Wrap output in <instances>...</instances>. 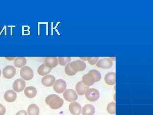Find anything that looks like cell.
Masks as SVG:
<instances>
[{"mask_svg": "<svg viewBox=\"0 0 153 115\" xmlns=\"http://www.w3.org/2000/svg\"><path fill=\"white\" fill-rule=\"evenodd\" d=\"M16 74V69L13 66L8 65L3 69V76L7 79H11Z\"/></svg>", "mask_w": 153, "mask_h": 115, "instance_id": "cell-8", "label": "cell"}, {"mask_svg": "<svg viewBox=\"0 0 153 115\" xmlns=\"http://www.w3.org/2000/svg\"><path fill=\"white\" fill-rule=\"evenodd\" d=\"M95 113V108L91 105H86L82 108V115H94Z\"/></svg>", "mask_w": 153, "mask_h": 115, "instance_id": "cell-18", "label": "cell"}, {"mask_svg": "<svg viewBox=\"0 0 153 115\" xmlns=\"http://www.w3.org/2000/svg\"><path fill=\"white\" fill-rule=\"evenodd\" d=\"M27 59L25 57H17L14 60V65L16 67L21 68L26 65Z\"/></svg>", "mask_w": 153, "mask_h": 115, "instance_id": "cell-20", "label": "cell"}, {"mask_svg": "<svg viewBox=\"0 0 153 115\" xmlns=\"http://www.w3.org/2000/svg\"><path fill=\"white\" fill-rule=\"evenodd\" d=\"M24 93L25 95L28 98H33L37 95V89L34 87H27L24 90Z\"/></svg>", "mask_w": 153, "mask_h": 115, "instance_id": "cell-15", "label": "cell"}, {"mask_svg": "<svg viewBox=\"0 0 153 115\" xmlns=\"http://www.w3.org/2000/svg\"></svg>", "mask_w": 153, "mask_h": 115, "instance_id": "cell-30", "label": "cell"}, {"mask_svg": "<svg viewBox=\"0 0 153 115\" xmlns=\"http://www.w3.org/2000/svg\"><path fill=\"white\" fill-rule=\"evenodd\" d=\"M16 93L13 90L7 91L4 95V98L7 102H13L16 100L17 99Z\"/></svg>", "mask_w": 153, "mask_h": 115, "instance_id": "cell-13", "label": "cell"}, {"mask_svg": "<svg viewBox=\"0 0 153 115\" xmlns=\"http://www.w3.org/2000/svg\"><path fill=\"white\" fill-rule=\"evenodd\" d=\"M58 63L61 66H64L68 64L71 61V58L70 57H58L57 58Z\"/></svg>", "mask_w": 153, "mask_h": 115, "instance_id": "cell-22", "label": "cell"}, {"mask_svg": "<svg viewBox=\"0 0 153 115\" xmlns=\"http://www.w3.org/2000/svg\"><path fill=\"white\" fill-rule=\"evenodd\" d=\"M6 110L5 108L2 105L0 104V115H4L5 114Z\"/></svg>", "mask_w": 153, "mask_h": 115, "instance_id": "cell-27", "label": "cell"}, {"mask_svg": "<svg viewBox=\"0 0 153 115\" xmlns=\"http://www.w3.org/2000/svg\"><path fill=\"white\" fill-rule=\"evenodd\" d=\"M55 81H56L55 77L51 75H49L43 78L42 79V84L44 86L50 87L54 85Z\"/></svg>", "mask_w": 153, "mask_h": 115, "instance_id": "cell-12", "label": "cell"}, {"mask_svg": "<svg viewBox=\"0 0 153 115\" xmlns=\"http://www.w3.org/2000/svg\"><path fill=\"white\" fill-rule=\"evenodd\" d=\"M45 102L53 110H57L60 108L63 105L64 103L63 99L55 94H52L48 96L45 99Z\"/></svg>", "mask_w": 153, "mask_h": 115, "instance_id": "cell-1", "label": "cell"}, {"mask_svg": "<svg viewBox=\"0 0 153 115\" xmlns=\"http://www.w3.org/2000/svg\"><path fill=\"white\" fill-rule=\"evenodd\" d=\"M65 72L66 74L69 75V76H73L76 73V72L73 71V69L70 67V63L66 64V66H65Z\"/></svg>", "mask_w": 153, "mask_h": 115, "instance_id": "cell-25", "label": "cell"}, {"mask_svg": "<svg viewBox=\"0 0 153 115\" xmlns=\"http://www.w3.org/2000/svg\"><path fill=\"white\" fill-rule=\"evenodd\" d=\"M113 65L112 60L110 58H104L99 60L96 63L97 67L102 69L110 68Z\"/></svg>", "mask_w": 153, "mask_h": 115, "instance_id": "cell-9", "label": "cell"}, {"mask_svg": "<svg viewBox=\"0 0 153 115\" xmlns=\"http://www.w3.org/2000/svg\"><path fill=\"white\" fill-rule=\"evenodd\" d=\"M66 88V83L65 81L59 79L55 81L53 85V89L55 92L58 93H62L65 91Z\"/></svg>", "mask_w": 153, "mask_h": 115, "instance_id": "cell-5", "label": "cell"}, {"mask_svg": "<svg viewBox=\"0 0 153 115\" xmlns=\"http://www.w3.org/2000/svg\"><path fill=\"white\" fill-rule=\"evenodd\" d=\"M20 75L22 78L25 80H31L34 77V72L29 66H24L20 70Z\"/></svg>", "mask_w": 153, "mask_h": 115, "instance_id": "cell-3", "label": "cell"}, {"mask_svg": "<svg viewBox=\"0 0 153 115\" xmlns=\"http://www.w3.org/2000/svg\"><path fill=\"white\" fill-rule=\"evenodd\" d=\"M90 71L95 76L97 82L100 81L101 78V75L97 70H95V69H92V70H91Z\"/></svg>", "mask_w": 153, "mask_h": 115, "instance_id": "cell-26", "label": "cell"}, {"mask_svg": "<svg viewBox=\"0 0 153 115\" xmlns=\"http://www.w3.org/2000/svg\"><path fill=\"white\" fill-rule=\"evenodd\" d=\"M71 68L73 71L77 73L78 72H81L85 70L86 68V63L82 60H76L70 63Z\"/></svg>", "mask_w": 153, "mask_h": 115, "instance_id": "cell-4", "label": "cell"}, {"mask_svg": "<svg viewBox=\"0 0 153 115\" xmlns=\"http://www.w3.org/2000/svg\"><path fill=\"white\" fill-rule=\"evenodd\" d=\"M16 115H28L26 111L25 110H21L19 111L16 114Z\"/></svg>", "mask_w": 153, "mask_h": 115, "instance_id": "cell-28", "label": "cell"}, {"mask_svg": "<svg viewBox=\"0 0 153 115\" xmlns=\"http://www.w3.org/2000/svg\"><path fill=\"white\" fill-rule=\"evenodd\" d=\"M51 69L46 66L44 63L39 66L38 69V72L39 75L44 76L49 74L51 72Z\"/></svg>", "mask_w": 153, "mask_h": 115, "instance_id": "cell-19", "label": "cell"}, {"mask_svg": "<svg viewBox=\"0 0 153 115\" xmlns=\"http://www.w3.org/2000/svg\"><path fill=\"white\" fill-rule=\"evenodd\" d=\"M28 113L29 115H39L40 109L39 107L36 104H31L28 108Z\"/></svg>", "mask_w": 153, "mask_h": 115, "instance_id": "cell-21", "label": "cell"}, {"mask_svg": "<svg viewBox=\"0 0 153 115\" xmlns=\"http://www.w3.org/2000/svg\"><path fill=\"white\" fill-rule=\"evenodd\" d=\"M115 103L114 102H111L108 105L107 110L108 112L110 114L114 115L115 114Z\"/></svg>", "mask_w": 153, "mask_h": 115, "instance_id": "cell-23", "label": "cell"}, {"mask_svg": "<svg viewBox=\"0 0 153 115\" xmlns=\"http://www.w3.org/2000/svg\"><path fill=\"white\" fill-rule=\"evenodd\" d=\"M82 82L84 85L89 87L93 85L94 83L97 81L94 75L89 71L88 73L82 76Z\"/></svg>", "mask_w": 153, "mask_h": 115, "instance_id": "cell-6", "label": "cell"}, {"mask_svg": "<svg viewBox=\"0 0 153 115\" xmlns=\"http://www.w3.org/2000/svg\"><path fill=\"white\" fill-rule=\"evenodd\" d=\"M65 100L68 102H74L77 99L78 96L76 92L72 89H67L65 90L63 94Z\"/></svg>", "mask_w": 153, "mask_h": 115, "instance_id": "cell-7", "label": "cell"}, {"mask_svg": "<svg viewBox=\"0 0 153 115\" xmlns=\"http://www.w3.org/2000/svg\"><path fill=\"white\" fill-rule=\"evenodd\" d=\"M69 111L71 114L79 115L81 113V106L77 102H72L69 105Z\"/></svg>", "mask_w": 153, "mask_h": 115, "instance_id": "cell-11", "label": "cell"}, {"mask_svg": "<svg viewBox=\"0 0 153 115\" xmlns=\"http://www.w3.org/2000/svg\"><path fill=\"white\" fill-rule=\"evenodd\" d=\"M44 63L47 67L51 69L55 68L58 64L57 58L56 57L46 58Z\"/></svg>", "mask_w": 153, "mask_h": 115, "instance_id": "cell-14", "label": "cell"}, {"mask_svg": "<svg viewBox=\"0 0 153 115\" xmlns=\"http://www.w3.org/2000/svg\"><path fill=\"white\" fill-rule=\"evenodd\" d=\"M26 86V82L25 81L19 78L14 81L13 84V89L17 93H20L24 90Z\"/></svg>", "mask_w": 153, "mask_h": 115, "instance_id": "cell-10", "label": "cell"}, {"mask_svg": "<svg viewBox=\"0 0 153 115\" xmlns=\"http://www.w3.org/2000/svg\"><path fill=\"white\" fill-rule=\"evenodd\" d=\"M80 59L83 60H88L91 65H94L98 60V57H80Z\"/></svg>", "mask_w": 153, "mask_h": 115, "instance_id": "cell-24", "label": "cell"}, {"mask_svg": "<svg viewBox=\"0 0 153 115\" xmlns=\"http://www.w3.org/2000/svg\"><path fill=\"white\" fill-rule=\"evenodd\" d=\"M1 70L0 69V76H1Z\"/></svg>", "mask_w": 153, "mask_h": 115, "instance_id": "cell-29", "label": "cell"}, {"mask_svg": "<svg viewBox=\"0 0 153 115\" xmlns=\"http://www.w3.org/2000/svg\"><path fill=\"white\" fill-rule=\"evenodd\" d=\"M89 89V87L85 86L82 83V81L77 83L76 85V90L77 94L79 96L85 95L86 91Z\"/></svg>", "mask_w": 153, "mask_h": 115, "instance_id": "cell-16", "label": "cell"}, {"mask_svg": "<svg viewBox=\"0 0 153 115\" xmlns=\"http://www.w3.org/2000/svg\"><path fill=\"white\" fill-rule=\"evenodd\" d=\"M115 72H111L107 73L105 76L104 80L107 84L109 85H114L115 84Z\"/></svg>", "mask_w": 153, "mask_h": 115, "instance_id": "cell-17", "label": "cell"}, {"mask_svg": "<svg viewBox=\"0 0 153 115\" xmlns=\"http://www.w3.org/2000/svg\"><path fill=\"white\" fill-rule=\"evenodd\" d=\"M85 95L86 99L91 102L97 101L100 97L99 92L94 88L88 89Z\"/></svg>", "mask_w": 153, "mask_h": 115, "instance_id": "cell-2", "label": "cell"}]
</instances>
